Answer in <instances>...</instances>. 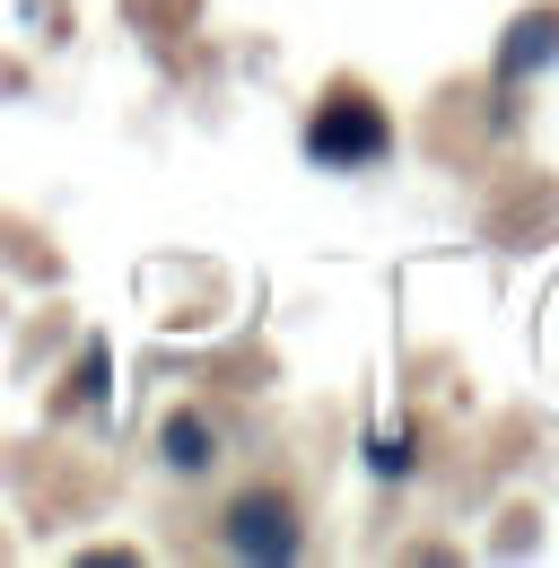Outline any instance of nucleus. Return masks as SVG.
I'll return each instance as SVG.
<instances>
[{"label":"nucleus","mask_w":559,"mask_h":568,"mask_svg":"<svg viewBox=\"0 0 559 568\" xmlns=\"http://www.w3.org/2000/svg\"><path fill=\"white\" fill-rule=\"evenodd\" d=\"M559 53V9H533V18H516V36H507V53H498V71L525 79L533 62H551Z\"/></svg>","instance_id":"obj_3"},{"label":"nucleus","mask_w":559,"mask_h":568,"mask_svg":"<svg viewBox=\"0 0 559 568\" xmlns=\"http://www.w3.org/2000/svg\"><path fill=\"white\" fill-rule=\"evenodd\" d=\"M306 149L324 158V166H367V158H385V114L367 105V97H324L315 105V123H306Z\"/></svg>","instance_id":"obj_1"},{"label":"nucleus","mask_w":559,"mask_h":568,"mask_svg":"<svg viewBox=\"0 0 559 568\" xmlns=\"http://www.w3.org/2000/svg\"><path fill=\"white\" fill-rule=\"evenodd\" d=\"M166 464H175V473H202V464H210V428L193 420V412L166 420Z\"/></svg>","instance_id":"obj_4"},{"label":"nucleus","mask_w":559,"mask_h":568,"mask_svg":"<svg viewBox=\"0 0 559 568\" xmlns=\"http://www.w3.org/2000/svg\"><path fill=\"white\" fill-rule=\"evenodd\" d=\"M227 551H245V560H288L297 551V516H288V498L254 490L227 507Z\"/></svg>","instance_id":"obj_2"}]
</instances>
